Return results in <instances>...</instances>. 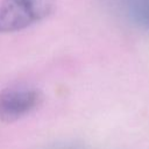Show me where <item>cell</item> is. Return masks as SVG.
I'll return each mask as SVG.
<instances>
[{"instance_id": "cell-1", "label": "cell", "mask_w": 149, "mask_h": 149, "mask_svg": "<svg viewBox=\"0 0 149 149\" xmlns=\"http://www.w3.org/2000/svg\"><path fill=\"white\" fill-rule=\"evenodd\" d=\"M56 0H0V33H15L47 19Z\"/></svg>"}, {"instance_id": "cell-2", "label": "cell", "mask_w": 149, "mask_h": 149, "mask_svg": "<svg viewBox=\"0 0 149 149\" xmlns=\"http://www.w3.org/2000/svg\"><path fill=\"white\" fill-rule=\"evenodd\" d=\"M43 94L38 88L28 86H10L0 92V119L13 122L37 108Z\"/></svg>"}, {"instance_id": "cell-3", "label": "cell", "mask_w": 149, "mask_h": 149, "mask_svg": "<svg viewBox=\"0 0 149 149\" xmlns=\"http://www.w3.org/2000/svg\"><path fill=\"white\" fill-rule=\"evenodd\" d=\"M116 9L134 27L149 33V0H113Z\"/></svg>"}]
</instances>
